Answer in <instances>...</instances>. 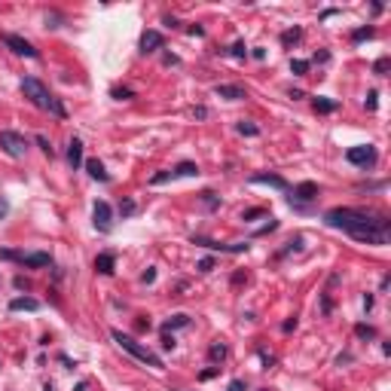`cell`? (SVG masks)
<instances>
[{"label": "cell", "mask_w": 391, "mask_h": 391, "mask_svg": "<svg viewBox=\"0 0 391 391\" xmlns=\"http://www.w3.org/2000/svg\"><path fill=\"white\" fill-rule=\"evenodd\" d=\"M324 223L330 229L349 232L355 242L364 245H385L388 242V220L373 214V211H358V208H330L324 214Z\"/></svg>", "instance_id": "6da1fadb"}, {"label": "cell", "mask_w": 391, "mask_h": 391, "mask_svg": "<svg viewBox=\"0 0 391 391\" xmlns=\"http://www.w3.org/2000/svg\"><path fill=\"white\" fill-rule=\"evenodd\" d=\"M21 92H24V98L34 104V107H40V110H46V113H52V116H58V119H64L67 116V110H64V104L40 83V80H34V76H24L21 80Z\"/></svg>", "instance_id": "7a4b0ae2"}, {"label": "cell", "mask_w": 391, "mask_h": 391, "mask_svg": "<svg viewBox=\"0 0 391 391\" xmlns=\"http://www.w3.org/2000/svg\"><path fill=\"white\" fill-rule=\"evenodd\" d=\"M110 336H113V343H116L122 352H128V355H132V358H138L141 364H147V367H153V370H162V367H165V364H162V358H159L156 352H150L147 346H141V343H138V340H132L128 333L113 330Z\"/></svg>", "instance_id": "3957f363"}, {"label": "cell", "mask_w": 391, "mask_h": 391, "mask_svg": "<svg viewBox=\"0 0 391 391\" xmlns=\"http://www.w3.org/2000/svg\"><path fill=\"white\" fill-rule=\"evenodd\" d=\"M346 159L358 168H373L376 165V147L373 144H358V147H349L346 150Z\"/></svg>", "instance_id": "277c9868"}, {"label": "cell", "mask_w": 391, "mask_h": 391, "mask_svg": "<svg viewBox=\"0 0 391 391\" xmlns=\"http://www.w3.org/2000/svg\"><path fill=\"white\" fill-rule=\"evenodd\" d=\"M0 147H3V153L12 156V159H21V156L28 153V141H24L18 132H0Z\"/></svg>", "instance_id": "5b68a950"}, {"label": "cell", "mask_w": 391, "mask_h": 391, "mask_svg": "<svg viewBox=\"0 0 391 391\" xmlns=\"http://www.w3.org/2000/svg\"><path fill=\"white\" fill-rule=\"evenodd\" d=\"M193 245H202V248H211V251H220V254H242L248 251V242H214V239H202V236H193Z\"/></svg>", "instance_id": "8992f818"}, {"label": "cell", "mask_w": 391, "mask_h": 391, "mask_svg": "<svg viewBox=\"0 0 391 391\" xmlns=\"http://www.w3.org/2000/svg\"><path fill=\"white\" fill-rule=\"evenodd\" d=\"M3 43H6L15 55H24V58H37V55H40V52H37L24 37H18V34H3Z\"/></svg>", "instance_id": "52a82bcc"}, {"label": "cell", "mask_w": 391, "mask_h": 391, "mask_svg": "<svg viewBox=\"0 0 391 391\" xmlns=\"http://www.w3.org/2000/svg\"><path fill=\"white\" fill-rule=\"evenodd\" d=\"M92 217H95V226H98L101 232H110V229H113V208H110L107 202H95Z\"/></svg>", "instance_id": "ba28073f"}, {"label": "cell", "mask_w": 391, "mask_h": 391, "mask_svg": "<svg viewBox=\"0 0 391 391\" xmlns=\"http://www.w3.org/2000/svg\"><path fill=\"white\" fill-rule=\"evenodd\" d=\"M162 43H165V37L159 34V31H144V37H141V52L147 55V52H156V49H162Z\"/></svg>", "instance_id": "9c48e42d"}, {"label": "cell", "mask_w": 391, "mask_h": 391, "mask_svg": "<svg viewBox=\"0 0 391 391\" xmlns=\"http://www.w3.org/2000/svg\"><path fill=\"white\" fill-rule=\"evenodd\" d=\"M67 165H70L73 171L83 165V141H80V138H73V141L67 144Z\"/></svg>", "instance_id": "30bf717a"}, {"label": "cell", "mask_w": 391, "mask_h": 391, "mask_svg": "<svg viewBox=\"0 0 391 391\" xmlns=\"http://www.w3.org/2000/svg\"><path fill=\"white\" fill-rule=\"evenodd\" d=\"M52 257L46 251H34V254H21V266H31V269H40V266H49Z\"/></svg>", "instance_id": "8fae6325"}, {"label": "cell", "mask_w": 391, "mask_h": 391, "mask_svg": "<svg viewBox=\"0 0 391 391\" xmlns=\"http://www.w3.org/2000/svg\"><path fill=\"white\" fill-rule=\"evenodd\" d=\"M315 196H318V184H312V180L294 187V199H300V202H312Z\"/></svg>", "instance_id": "7c38bea8"}, {"label": "cell", "mask_w": 391, "mask_h": 391, "mask_svg": "<svg viewBox=\"0 0 391 391\" xmlns=\"http://www.w3.org/2000/svg\"><path fill=\"white\" fill-rule=\"evenodd\" d=\"M95 269H98L101 275H113V269H116V257H113L110 251L98 254V257H95Z\"/></svg>", "instance_id": "4fadbf2b"}, {"label": "cell", "mask_w": 391, "mask_h": 391, "mask_svg": "<svg viewBox=\"0 0 391 391\" xmlns=\"http://www.w3.org/2000/svg\"><path fill=\"white\" fill-rule=\"evenodd\" d=\"M37 309H40V300L34 297H15L9 303V312H37Z\"/></svg>", "instance_id": "5bb4252c"}, {"label": "cell", "mask_w": 391, "mask_h": 391, "mask_svg": "<svg viewBox=\"0 0 391 391\" xmlns=\"http://www.w3.org/2000/svg\"><path fill=\"white\" fill-rule=\"evenodd\" d=\"M214 92H217L220 98H229V101H242V98H245V89H242V86H232V83H223V86H217Z\"/></svg>", "instance_id": "9a60e30c"}, {"label": "cell", "mask_w": 391, "mask_h": 391, "mask_svg": "<svg viewBox=\"0 0 391 391\" xmlns=\"http://www.w3.org/2000/svg\"><path fill=\"white\" fill-rule=\"evenodd\" d=\"M251 184H269L275 190H288V180L278 174H251Z\"/></svg>", "instance_id": "2e32d148"}, {"label": "cell", "mask_w": 391, "mask_h": 391, "mask_svg": "<svg viewBox=\"0 0 391 391\" xmlns=\"http://www.w3.org/2000/svg\"><path fill=\"white\" fill-rule=\"evenodd\" d=\"M86 171H89L95 180H101V184H107V180H110V174L104 171V165H101L98 159H89V162H86Z\"/></svg>", "instance_id": "e0dca14e"}, {"label": "cell", "mask_w": 391, "mask_h": 391, "mask_svg": "<svg viewBox=\"0 0 391 391\" xmlns=\"http://www.w3.org/2000/svg\"><path fill=\"white\" fill-rule=\"evenodd\" d=\"M171 174H177V177H193V174H199V165H196V162H180Z\"/></svg>", "instance_id": "ac0fdd59"}, {"label": "cell", "mask_w": 391, "mask_h": 391, "mask_svg": "<svg viewBox=\"0 0 391 391\" xmlns=\"http://www.w3.org/2000/svg\"><path fill=\"white\" fill-rule=\"evenodd\" d=\"M336 107H340V104L330 101V98H315V110H318V113H333Z\"/></svg>", "instance_id": "d6986e66"}, {"label": "cell", "mask_w": 391, "mask_h": 391, "mask_svg": "<svg viewBox=\"0 0 391 391\" xmlns=\"http://www.w3.org/2000/svg\"><path fill=\"white\" fill-rule=\"evenodd\" d=\"M187 324H190V315H174V318H168V321H165V327H162V330L168 333V330H174V327H187Z\"/></svg>", "instance_id": "ffe728a7"}, {"label": "cell", "mask_w": 391, "mask_h": 391, "mask_svg": "<svg viewBox=\"0 0 391 391\" xmlns=\"http://www.w3.org/2000/svg\"><path fill=\"white\" fill-rule=\"evenodd\" d=\"M309 61H303V58H291V73H297V76H303V73H309Z\"/></svg>", "instance_id": "44dd1931"}, {"label": "cell", "mask_w": 391, "mask_h": 391, "mask_svg": "<svg viewBox=\"0 0 391 391\" xmlns=\"http://www.w3.org/2000/svg\"><path fill=\"white\" fill-rule=\"evenodd\" d=\"M208 358H211L214 364H217V361H223V358H226V346H223V343H214V346L208 349Z\"/></svg>", "instance_id": "7402d4cb"}, {"label": "cell", "mask_w": 391, "mask_h": 391, "mask_svg": "<svg viewBox=\"0 0 391 391\" xmlns=\"http://www.w3.org/2000/svg\"><path fill=\"white\" fill-rule=\"evenodd\" d=\"M300 37H303V31H300V28H291V31H284V34H281V43H284V46H291V43H297Z\"/></svg>", "instance_id": "603a6c76"}, {"label": "cell", "mask_w": 391, "mask_h": 391, "mask_svg": "<svg viewBox=\"0 0 391 391\" xmlns=\"http://www.w3.org/2000/svg\"><path fill=\"white\" fill-rule=\"evenodd\" d=\"M239 135H248V138H257V135H260V128H257L254 122H245V119H242V122H239Z\"/></svg>", "instance_id": "cb8c5ba5"}, {"label": "cell", "mask_w": 391, "mask_h": 391, "mask_svg": "<svg viewBox=\"0 0 391 391\" xmlns=\"http://www.w3.org/2000/svg\"><path fill=\"white\" fill-rule=\"evenodd\" d=\"M373 34H376V31H373V28H358V31H355V34H352V40H355V43H361V40H370V37H373Z\"/></svg>", "instance_id": "d4e9b609"}, {"label": "cell", "mask_w": 391, "mask_h": 391, "mask_svg": "<svg viewBox=\"0 0 391 391\" xmlns=\"http://www.w3.org/2000/svg\"><path fill=\"white\" fill-rule=\"evenodd\" d=\"M229 55H232V58H245V55H248V46L239 40V43H232V46H229Z\"/></svg>", "instance_id": "484cf974"}, {"label": "cell", "mask_w": 391, "mask_h": 391, "mask_svg": "<svg viewBox=\"0 0 391 391\" xmlns=\"http://www.w3.org/2000/svg\"><path fill=\"white\" fill-rule=\"evenodd\" d=\"M135 211H138V202H132V199H125V202L119 205V214H122V217H132Z\"/></svg>", "instance_id": "4316f807"}, {"label": "cell", "mask_w": 391, "mask_h": 391, "mask_svg": "<svg viewBox=\"0 0 391 391\" xmlns=\"http://www.w3.org/2000/svg\"><path fill=\"white\" fill-rule=\"evenodd\" d=\"M355 333H358L361 340H373V336H376V330H373L370 324H358V327H355Z\"/></svg>", "instance_id": "83f0119b"}, {"label": "cell", "mask_w": 391, "mask_h": 391, "mask_svg": "<svg viewBox=\"0 0 391 391\" xmlns=\"http://www.w3.org/2000/svg\"><path fill=\"white\" fill-rule=\"evenodd\" d=\"M37 147H40V150H43L46 156H55V150H52V144H49V141H46L43 135H37Z\"/></svg>", "instance_id": "f1b7e54d"}, {"label": "cell", "mask_w": 391, "mask_h": 391, "mask_svg": "<svg viewBox=\"0 0 391 391\" xmlns=\"http://www.w3.org/2000/svg\"><path fill=\"white\" fill-rule=\"evenodd\" d=\"M266 214V208H248L245 214H242V220H257V217H263Z\"/></svg>", "instance_id": "f546056e"}, {"label": "cell", "mask_w": 391, "mask_h": 391, "mask_svg": "<svg viewBox=\"0 0 391 391\" xmlns=\"http://www.w3.org/2000/svg\"><path fill=\"white\" fill-rule=\"evenodd\" d=\"M196 269H199V272H211V269H214V260H211V257H202V260L196 263Z\"/></svg>", "instance_id": "4dcf8cb0"}, {"label": "cell", "mask_w": 391, "mask_h": 391, "mask_svg": "<svg viewBox=\"0 0 391 391\" xmlns=\"http://www.w3.org/2000/svg\"><path fill=\"white\" fill-rule=\"evenodd\" d=\"M132 95H135L132 89H113V98H116V101H128Z\"/></svg>", "instance_id": "1f68e13d"}, {"label": "cell", "mask_w": 391, "mask_h": 391, "mask_svg": "<svg viewBox=\"0 0 391 391\" xmlns=\"http://www.w3.org/2000/svg\"><path fill=\"white\" fill-rule=\"evenodd\" d=\"M0 260H12V263H21V254H18V251H0Z\"/></svg>", "instance_id": "d6a6232c"}, {"label": "cell", "mask_w": 391, "mask_h": 391, "mask_svg": "<svg viewBox=\"0 0 391 391\" xmlns=\"http://www.w3.org/2000/svg\"><path fill=\"white\" fill-rule=\"evenodd\" d=\"M388 58H379V61H376V64H373V70H376V73H379V76H385V70H388Z\"/></svg>", "instance_id": "836d02e7"}, {"label": "cell", "mask_w": 391, "mask_h": 391, "mask_svg": "<svg viewBox=\"0 0 391 391\" xmlns=\"http://www.w3.org/2000/svg\"><path fill=\"white\" fill-rule=\"evenodd\" d=\"M168 177H174V174H171V171H159V174H153V180H150V184H165Z\"/></svg>", "instance_id": "e575fe53"}, {"label": "cell", "mask_w": 391, "mask_h": 391, "mask_svg": "<svg viewBox=\"0 0 391 391\" xmlns=\"http://www.w3.org/2000/svg\"><path fill=\"white\" fill-rule=\"evenodd\" d=\"M202 199H205V205H211V208L217 205V196H214L211 190H205V193H202Z\"/></svg>", "instance_id": "d590c367"}, {"label": "cell", "mask_w": 391, "mask_h": 391, "mask_svg": "<svg viewBox=\"0 0 391 391\" xmlns=\"http://www.w3.org/2000/svg\"><path fill=\"white\" fill-rule=\"evenodd\" d=\"M141 281H144V284H153V281H156V269H147V272L141 275Z\"/></svg>", "instance_id": "8d00e7d4"}, {"label": "cell", "mask_w": 391, "mask_h": 391, "mask_svg": "<svg viewBox=\"0 0 391 391\" xmlns=\"http://www.w3.org/2000/svg\"><path fill=\"white\" fill-rule=\"evenodd\" d=\"M376 98H379V95H376V92H370V95H367V110H376V104H379V101H376Z\"/></svg>", "instance_id": "74e56055"}, {"label": "cell", "mask_w": 391, "mask_h": 391, "mask_svg": "<svg viewBox=\"0 0 391 391\" xmlns=\"http://www.w3.org/2000/svg\"><path fill=\"white\" fill-rule=\"evenodd\" d=\"M15 288H18V291H28V288H31V281H28V278H21V275H18V278H15Z\"/></svg>", "instance_id": "f35d334b"}, {"label": "cell", "mask_w": 391, "mask_h": 391, "mask_svg": "<svg viewBox=\"0 0 391 391\" xmlns=\"http://www.w3.org/2000/svg\"><path fill=\"white\" fill-rule=\"evenodd\" d=\"M162 349H168V352H171V349H174V336H168V333H165V336H162Z\"/></svg>", "instance_id": "ab89813d"}, {"label": "cell", "mask_w": 391, "mask_h": 391, "mask_svg": "<svg viewBox=\"0 0 391 391\" xmlns=\"http://www.w3.org/2000/svg\"><path fill=\"white\" fill-rule=\"evenodd\" d=\"M226 391H245V382H242V379H232V382H229V388Z\"/></svg>", "instance_id": "60d3db41"}, {"label": "cell", "mask_w": 391, "mask_h": 391, "mask_svg": "<svg viewBox=\"0 0 391 391\" xmlns=\"http://www.w3.org/2000/svg\"><path fill=\"white\" fill-rule=\"evenodd\" d=\"M193 116H196V119H205V116H208V107H196Z\"/></svg>", "instance_id": "b9f144b4"}, {"label": "cell", "mask_w": 391, "mask_h": 391, "mask_svg": "<svg viewBox=\"0 0 391 391\" xmlns=\"http://www.w3.org/2000/svg\"><path fill=\"white\" fill-rule=\"evenodd\" d=\"M217 373H220V367H211V370H205V373H202V379H214Z\"/></svg>", "instance_id": "7bdbcfd3"}, {"label": "cell", "mask_w": 391, "mask_h": 391, "mask_svg": "<svg viewBox=\"0 0 391 391\" xmlns=\"http://www.w3.org/2000/svg\"><path fill=\"white\" fill-rule=\"evenodd\" d=\"M364 309H367V312L373 309V294H364Z\"/></svg>", "instance_id": "ee69618b"}, {"label": "cell", "mask_w": 391, "mask_h": 391, "mask_svg": "<svg viewBox=\"0 0 391 391\" xmlns=\"http://www.w3.org/2000/svg\"><path fill=\"white\" fill-rule=\"evenodd\" d=\"M190 34H193V37H202V34H205V28H199V24H193V28H190Z\"/></svg>", "instance_id": "f6af8a7d"}, {"label": "cell", "mask_w": 391, "mask_h": 391, "mask_svg": "<svg viewBox=\"0 0 391 391\" xmlns=\"http://www.w3.org/2000/svg\"><path fill=\"white\" fill-rule=\"evenodd\" d=\"M251 55H254V58H257V61H263V58H266V49H254V52H251Z\"/></svg>", "instance_id": "bcb514c9"}, {"label": "cell", "mask_w": 391, "mask_h": 391, "mask_svg": "<svg viewBox=\"0 0 391 391\" xmlns=\"http://www.w3.org/2000/svg\"><path fill=\"white\" fill-rule=\"evenodd\" d=\"M294 327H297V318H291V321H284V333H291Z\"/></svg>", "instance_id": "7dc6e473"}, {"label": "cell", "mask_w": 391, "mask_h": 391, "mask_svg": "<svg viewBox=\"0 0 391 391\" xmlns=\"http://www.w3.org/2000/svg\"><path fill=\"white\" fill-rule=\"evenodd\" d=\"M6 211H9V205H6V199H0V217H6Z\"/></svg>", "instance_id": "c3c4849f"}]
</instances>
